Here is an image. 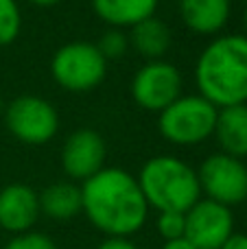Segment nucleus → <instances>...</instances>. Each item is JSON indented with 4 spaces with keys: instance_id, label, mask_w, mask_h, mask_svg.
<instances>
[{
    "instance_id": "1",
    "label": "nucleus",
    "mask_w": 247,
    "mask_h": 249,
    "mask_svg": "<svg viewBox=\"0 0 247 249\" xmlns=\"http://www.w3.org/2000/svg\"><path fill=\"white\" fill-rule=\"evenodd\" d=\"M83 212L107 238H129L144 225L149 203L138 179L123 168H101L81 186Z\"/></svg>"
},
{
    "instance_id": "2",
    "label": "nucleus",
    "mask_w": 247,
    "mask_h": 249,
    "mask_svg": "<svg viewBox=\"0 0 247 249\" xmlns=\"http://www.w3.org/2000/svg\"><path fill=\"white\" fill-rule=\"evenodd\" d=\"M195 81L217 109L247 105V35L214 37L197 59Z\"/></svg>"
},
{
    "instance_id": "3",
    "label": "nucleus",
    "mask_w": 247,
    "mask_h": 249,
    "mask_svg": "<svg viewBox=\"0 0 247 249\" xmlns=\"http://www.w3.org/2000/svg\"><path fill=\"white\" fill-rule=\"evenodd\" d=\"M138 186L149 208H156L158 212L186 214L201 197L197 171L171 155L149 160L138 175Z\"/></svg>"
},
{
    "instance_id": "4",
    "label": "nucleus",
    "mask_w": 247,
    "mask_h": 249,
    "mask_svg": "<svg viewBox=\"0 0 247 249\" xmlns=\"http://www.w3.org/2000/svg\"><path fill=\"white\" fill-rule=\"evenodd\" d=\"M217 116L219 109L204 96H179L160 112L158 129L173 144L191 146L212 136Z\"/></svg>"
},
{
    "instance_id": "5",
    "label": "nucleus",
    "mask_w": 247,
    "mask_h": 249,
    "mask_svg": "<svg viewBox=\"0 0 247 249\" xmlns=\"http://www.w3.org/2000/svg\"><path fill=\"white\" fill-rule=\"evenodd\" d=\"M51 72L64 90H94L107 72V59L90 42H68L53 55Z\"/></svg>"
},
{
    "instance_id": "6",
    "label": "nucleus",
    "mask_w": 247,
    "mask_h": 249,
    "mask_svg": "<svg viewBox=\"0 0 247 249\" xmlns=\"http://www.w3.org/2000/svg\"><path fill=\"white\" fill-rule=\"evenodd\" d=\"M201 193L221 206H236L247 199V166L243 160L214 153L201 162L197 171Z\"/></svg>"
},
{
    "instance_id": "7",
    "label": "nucleus",
    "mask_w": 247,
    "mask_h": 249,
    "mask_svg": "<svg viewBox=\"0 0 247 249\" xmlns=\"http://www.w3.org/2000/svg\"><path fill=\"white\" fill-rule=\"evenodd\" d=\"M4 121L13 136L26 144H46L59 129V114L46 99L35 94L18 96L9 103Z\"/></svg>"
},
{
    "instance_id": "8",
    "label": "nucleus",
    "mask_w": 247,
    "mask_h": 249,
    "mask_svg": "<svg viewBox=\"0 0 247 249\" xmlns=\"http://www.w3.org/2000/svg\"><path fill=\"white\" fill-rule=\"evenodd\" d=\"M131 96L140 107L162 112L182 96V74L169 61H149L131 81Z\"/></svg>"
},
{
    "instance_id": "9",
    "label": "nucleus",
    "mask_w": 247,
    "mask_h": 249,
    "mask_svg": "<svg viewBox=\"0 0 247 249\" xmlns=\"http://www.w3.org/2000/svg\"><path fill=\"white\" fill-rule=\"evenodd\" d=\"M234 234V216L228 206L199 199L186 212V238L195 249H221Z\"/></svg>"
},
{
    "instance_id": "10",
    "label": "nucleus",
    "mask_w": 247,
    "mask_h": 249,
    "mask_svg": "<svg viewBox=\"0 0 247 249\" xmlns=\"http://www.w3.org/2000/svg\"><path fill=\"white\" fill-rule=\"evenodd\" d=\"M105 164V142L94 129H79L66 138L61 149V166L72 179H90Z\"/></svg>"
},
{
    "instance_id": "11",
    "label": "nucleus",
    "mask_w": 247,
    "mask_h": 249,
    "mask_svg": "<svg viewBox=\"0 0 247 249\" xmlns=\"http://www.w3.org/2000/svg\"><path fill=\"white\" fill-rule=\"evenodd\" d=\"M39 210V197L26 184H9L0 190V228L11 234L31 232Z\"/></svg>"
},
{
    "instance_id": "12",
    "label": "nucleus",
    "mask_w": 247,
    "mask_h": 249,
    "mask_svg": "<svg viewBox=\"0 0 247 249\" xmlns=\"http://www.w3.org/2000/svg\"><path fill=\"white\" fill-rule=\"evenodd\" d=\"M230 0H179L184 24L199 35H214L228 24Z\"/></svg>"
},
{
    "instance_id": "13",
    "label": "nucleus",
    "mask_w": 247,
    "mask_h": 249,
    "mask_svg": "<svg viewBox=\"0 0 247 249\" xmlns=\"http://www.w3.org/2000/svg\"><path fill=\"white\" fill-rule=\"evenodd\" d=\"M214 136L226 155L239 160L247 158V105L219 109Z\"/></svg>"
},
{
    "instance_id": "14",
    "label": "nucleus",
    "mask_w": 247,
    "mask_h": 249,
    "mask_svg": "<svg viewBox=\"0 0 247 249\" xmlns=\"http://www.w3.org/2000/svg\"><path fill=\"white\" fill-rule=\"evenodd\" d=\"M94 13L112 26H136L153 18L158 0H92Z\"/></svg>"
},
{
    "instance_id": "15",
    "label": "nucleus",
    "mask_w": 247,
    "mask_h": 249,
    "mask_svg": "<svg viewBox=\"0 0 247 249\" xmlns=\"http://www.w3.org/2000/svg\"><path fill=\"white\" fill-rule=\"evenodd\" d=\"M39 210L55 221H68L83 212L81 188L72 181H57L44 188L39 195Z\"/></svg>"
},
{
    "instance_id": "16",
    "label": "nucleus",
    "mask_w": 247,
    "mask_h": 249,
    "mask_svg": "<svg viewBox=\"0 0 247 249\" xmlns=\"http://www.w3.org/2000/svg\"><path fill=\"white\" fill-rule=\"evenodd\" d=\"M131 44L142 57L158 61L171 46V31L158 18H147L140 24L131 26Z\"/></svg>"
},
{
    "instance_id": "17",
    "label": "nucleus",
    "mask_w": 247,
    "mask_h": 249,
    "mask_svg": "<svg viewBox=\"0 0 247 249\" xmlns=\"http://www.w3.org/2000/svg\"><path fill=\"white\" fill-rule=\"evenodd\" d=\"M22 29V13L18 0H0V46L16 42Z\"/></svg>"
},
{
    "instance_id": "18",
    "label": "nucleus",
    "mask_w": 247,
    "mask_h": 249,
    "mask_svg": "<svg viewBox=\"0 0 247 249\" xmlns=\"http://www.w3.org/2000/svg\"><path fill=\"white\" fill-rule=\"evenodd\" d=\"M158 232H160V236L164 241L184 238V234H186V214L184 212H160Z\"/></svg>"
},
{
    "instance_id": "19",
    "label": "nucleus",
    "mask_w": 247,
    "mask_h": 249,
    "mask_svg": "<svg viewBox=\"0 0 247 249\" xmlns=\"http://www.w3.org/2000/svg\"><path fill=\"white\" fill-rule=\"evenodd\" d=\"M4 249H57L55 241L42 232H24L13 236Z\"/></svg>"
},
{
    "instance_id": "20",
    "label": "nucleus",
    "mask_w": 247,
    "mask_h": 249,
    "mask_svg": "<svg viewBox=\"0 0 247 249\" xmlns=\"http://www.w3.org/2000/svg\"><path fill=\"white\" fill-rule=\"evenodd\" d=\"M96 46H99L101 55H103L105 59H116V57H121L123 53L127 51V37L121 31L114 29V31H107Z\"/></svg>"
},
{
    "instance_id": "21",
    "label": "nucleus",
    "mask_w": 247,
    "mask_h": 249,
    "mask_svg": "<svg viewBox=\"0 0 247 249\" xmlns=\"http://www.w3.org/2000/svg\"><path fill=\"white\" fill-rule=\"evenodd\" d=\"M96 249H138L129 238H105Z\"/></svg>"
},
{
    "instance_id": "22",
    "label": "nucleus",
    "mask_w": 247,
    "mask_h": 249,
    "mask_svg": "<svg viewBox=\"0 0 247 249\" xmlns=\"http://www.w3.org/2000/svg\"><path fill=\"white\" fill-rule=\"evenodd\" d=\"M221 249H247V234L234 232L226 243L221 245Z\"/></svg>"
},
{
    "instance_id": "23",
    "label": "nucleus",
    "mask_w": 247,
    "mask_h": 249,
    "mask_svg": "<svg viewBox=\"0 0 247 249\" xmlns=\"http://www.w3.org/2000/svg\"><path fill=\"white\" fill-rule=\"evenodd\" d=\"M162 249H195L186 238H175V241H166Z\"/></svg>"
},
{
    "instance_id": "24",
    "label": "nucleus",
    "mask_w": 247,
    "mask_h": 249,
    "mask_svg": "<svg viewBox=\"0 0 247 249\" xmlns=\"http://www.w3.org/2000/svg\"><path fill=\"white\" fill-rule=\"evenodd\" d=\"M29 2L39 4V7H51V4H57V2H61V0H29Z\"/></svg>"
},
{
    "instance_id": "25",
    "label": "nucleus",
    "mask_w": 247,
    "mask_h": 249,
    "mask_svg": "<svg viewBox=\"0 0 247 249\" xmlns=\"http://www.w3.org/2000/svg\"><path fill=\"white\" fill-rule=\"evenodd\" d=\"M243 22H245V29H247V7H245V13H243Z\"/></svg>"
},
{
    "instance_id": "26",
    "label": "nucleus",
    "mask_w": 247,
    "mask_h": 249,
    "mask_svg": "<svg viewBox=\"0 0 247 249\" xmlns=\"http://www.w3.org/2000/svg\"><path fill=\"white\" fill-rule=\"evenodd\" d=\"M0 112H2V99H0Z\"/></svg>"
}]
</instances>
